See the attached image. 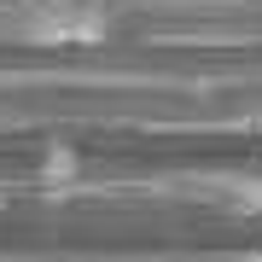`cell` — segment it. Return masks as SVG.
Segmentation results:
<instances>
[{"label":"cell","mask_w":262,"mask_h":262,"mask_svg":"<svg viewBox=\"0 0 262 262\" xmlns=\"http://www.w3.org/2000/svg\"><path fill=\"white\" fill-rule=\"evenodd\" d=\"M29 35L35 41H99L105 35V18L88 6H76V0H64V6H47L35 24H29Z\"/></svg>","instance_id":"6da1fadb"}]
</instances>
